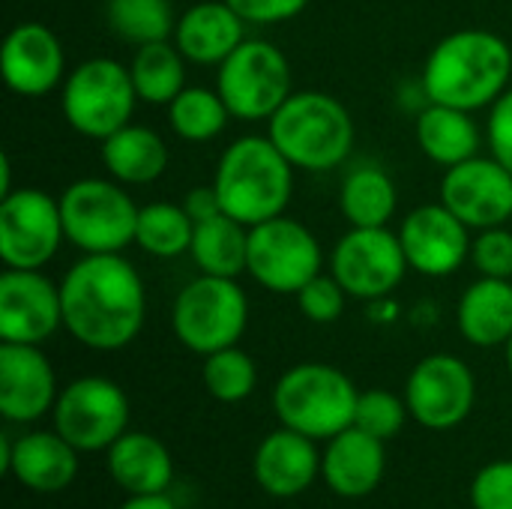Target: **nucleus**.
Returning a JSON list of instances; mask_svg holds the SVG:
<instances>
[{
    "mask_svg": "<svg viewBox=\"0 0 512 509\" xmlns=\"http://www.w3.org/2000/svg\"><path fill=\"white\" fill-rule=\"evenodd\" d=\"M63 327L90 351L132 345L147 318L141 273L123 255H84L60 279Z\"/></svg>",
    "mask_w": 512,
    "mask_h": 509,
    "instance_id": "obj_1",
    "label": "nucleus"
},
{
    "mask_svg": "<svg viewBox=\"0 0 512 509\" xmlns=\"http://www.w3.org/2000/svg\"><path fill=\"white\" fill-rule=\"evenodd\" d=\"M512 78V51L504 36L465 27L444 36L423 63V90L429 102L453 105L462 111L492 108Z\"/></svg>",
    "mask_w": 512,
    "mask_h": 509,
    "instance_id": "obj_2",
    "label": "nucleus"
},
{
    "mask_svg": "<svg viewBox=\"0 0 512 509\" xmlns=\"http://www.w3.org/2000/svg\"><path fill=\"white\" fill-rule=\"evenodd\" d=\"M213 189L222 213L252 228L285 216L294 195V165L270 135H243L231 141L216 165Z\"/></svg>",
    "mask_w": 512,
    "mask_h": 509,
    "instance_id": "obj_3",
    "label": "nucleus"
},
{
    "mask_svg": "<svg viewBox=\"0 0 512 509\" xmlns=\"http://www.w3.org/2000/svg\"><path fill=\"white\" fill-rule=\"evenodd\" d=\"M267 135L300 171H333L354 150V120L348 108L321 90L291 93L267 120Z\"/></svg>",
    "mask_w": 512,
    "mask_h": 509,
    "instance_id": "obj_4",
    "label": "nucleus"
},
{
    "mask_svg": "<svg viewBox=\"0 0 512 509\" xmlns=\"http://www.w3.org/2000/svg\"><path fill=\"white\" fill-rule=\"evenodd\" d=\"M360 390L330 363H297L273 387V411L282 426L330 441L354 426Z\"/></svg>",
    "mask_w": 512,
    "mask_h": 509,
    "instance_id": "obj_5",
    "label": "nucleus"
},
{
    "mask_svg": "<svg viewBox=\"0 0 512 509\" xmlns=\"http://www.w3.org/2000/svg\"><path fill=\"white\" fill-rule=\"evenodd\" d=\"M138 213L141 207L114 177H81L60 195L66 240L84 255H120L132 246Z\"/></svg>",
    "mask_w": 512,
    "mask_h": 509,
    "instance_id": "obj_6",
    "label": "nucleus"
},
{
    "mask_svg": "<svg viewBox=\"0 0 512 509\" xmlns=\"http://www.w3.org/2000/svg\"><path fill=\"white\" fill-rule=\"evenodd\" d=\"M249 324V297L237 279L201 273L180 288L171 309V327L177 342L198 354L210 357L222 348H231L243 339Z\"/></svg>",
    "mask_w": 512,
    "mask_h": 509,
    "instance_id": "obj_7",
    "label": "nucleus"
},
{
    "mask_svg": "<svg viewBox=\"0 0 512 509\" xmlns=\"http://www.w3.org/2000/svg\"><path fill=\"white\" fill-rule=\"evenodd\" d=\"M138 90L129 66L114 57H90L78 63L60 90V111L66 123L93 141H105L126 123H132Z\"/></svg>",
    "mask_w": 512,
    "mask_h": 509,
    "instance_id": "obj_8",
    "label": "nucleus"
},
{
    "mask_svg": "<svg viewBox=\"0 0 512 509\" xmlns=\"http://www.w3.org/2000/svg\"><path fill=\"white\" fill-rule=\"evenodd\" d=\"M216 90L231 117L270 120L294 93L288 57L267 39H243L237 51L219 63Z\"/></svg>",
    "mask_w": 512,
    "mask_h": 509,
    "instance_id": "obj_9",
    "label": "nucleus"
},
{
    "mask_svg": "<svg viewBox=\"0 0 512 509\" xmlns=\"http://www.w3.org/2000/svg\"><path fill=\"white\" fill-rule=\"evenodd\" d=\"M246 273L270 294H297L324 273V252L303 222L276 216L249 228Z\"/></svg>",
    "mask_w": 512,
    "mask_h": 509,
    "instance_id": "obj_10",
    "label": "nucleus"
},
{
    "mask_svg": "<svg viewBox=\"0 0 512 509\" xmlns=\"http://www.w3.org/2000/svg\"><path fill=\"white\" fill-rule=\"evenodd\" d=\"M51 417L54 429L78 453H108L111 444L126 435L129 399L111 378L84 375L60 390Z\"/></svg>",
    "mask_w": 512,
    "mask_h": 509,
    "instance_id": "obj_11",
    "label": "nucleus"
},
{
    "mask_svg": "<svg viewBox=\"0 0 512 509\" xmlns=\"http://www.w3.org/2000/svg\"><path fill=\"white\" fill-rule=\"evenodd\" d=\"M66 240L60 198L21 186L0 198V261L12 270H42Z\"/></svg>",
    "mask_w": 512,
    "mask_h": 509,
    "instance_id": "obj_12",
    "label": "nucleus"
},
{
    "mask_svg": "<svg viewBox=\"0 0 512 509\" xmlns=\"http://www.w3.org/2000/svg\"><path fill=\"white\" fill-rule=\"evenodd\" d=\"M408 258L399 234L384 228H351L330 255V273L348 297L375 303L390 297L405 273Z\"/></svg>",
    "mask_w": 512,
    "mask_h": 509,
    "instance_id": "obj_13",
    "label": "nucleus"
},
{
    "mask_svg": "<svg viewBox=\"0 0 512 509\" xmlns=\"http://www.w3.org/2000/svg\"><path fill=\"white\" fill-rule=\"evenodd\" d=\"M405 402L414 423L432 432H450L471 417L477 378L462 357L429 354L411 369L405 381Z\"/></svg>",
    "mask_w": 512,
    "mask_h": 509,
    "instance_id": "obj_14",
    "label": "nucleus"
},
{
    "mask_svg": "<svg viewBox=\"0 0 512 509\" xmlns=\"http://www.w3.org/2000/svg\"><path fill=\"white\" fill-rule=\"evenodd\" d=\"M63 327V297L42 270H12L0 276V339L12 345H42Z\"/></svg>",
    "mask_w": 512,
    "mask_h": 509,
    "instance_id": "obj_15",
    "label": "nucleus"
},
{
    "mask_svg": "<svg viewBox=\"0 0 512 509\" xmlns=\"http://www.w3.org/2000/svg\"><path fill=\"white\" fill-rule=\"evenodd\" d=\"M441 204L471 231L507 225L512 219V171L495 156H474L444 171Z\"/></svg>",
    "mask_w": 512,
    "mask_h": 509,
    "instance_id": "obj_16",
    "label": "nucleus"
},
{
    "mask_svg": "<svg viewBox=\"0 0 512 509\" xmlns=\"http://www.w3.org/2000/svg\"><path fill=\"white\" fill-rule=\"evenodd\" d=\"M396 234L408 267L429 279H447L471 258V228L441 201L411 210Z\"/></svg>",
    "mask_w": 512,
    "mask_h": 509,
    "instance_id": "obj_17",
    "label": "nucleus"
},
{
    "mask_svg": "<svg viewBox=\"0 0 512 509\" xmlns=\"http://www.w3.org/2000/svg\"><path fill=\"white\" fill-rule=\"evenodd\" d=\"M0 72L15 96L39 99L66 81V54L57 33L42 21L15 24L0 48Z\"/></svg>",
    "mask_w": 512,
    "mask_h": 509,
    "instance_id": "obj_18",
    "label": "nucleus"
},
{
    "mask_svg": "<svg viewBox=\"0 0 512 509\" xmlns=\"http://www.w3.org/2000/svg\"><path fill=\"white\" fill-rule=\"evenodd\" d=\"M60 390L39 345L0 342V414L9 423H36L54 411Z\"/></svg>",
    "mask_w": 512,
    "mask_h": 509,
    "instance_id": "obj_19",
    "label": "nucleus"
},
{
    "mask_svg": "<svg viewBox=\"0 0 512 509\" xmlns=\"http://www.w3.org/2000/svg\"><path fill=\"white\" fill-rule=\"evenodd\" d=\"M78 450L54 432H27L21 438H0L3 474L36 495H57L78 477Z\"/></svg>",
    "mask_w": 512,
    "mask_h": 509,
    "instance_id": "obj_20",
    "label": "nucleus"
},
{
    "mask_svg": "<svg viewBox=\"0 0 512 509\" xmlns=\"http://www.w3.org/2000/svg\"><path fill=\"white\" fill-rule=\"evenodd\" d=\"M318 441L282 426L270 432L252 459L255 483L279 501L297 498L312 489V483L321 477V453L315 447Z\"/></svg>",
    "mask_w": 512,
    "mask_h": 509,
    "instance_id": "obj_21",
    "label": "nucleus"
},
{
    "mask_svg": "<svg viewBox=\"0 0 512 509\" xmlns=\"http://www.w3.org/2000/svg\"><path fill=\"white\" fill-rule=\"evenodd\" d=\"M384 471H387L384 441L372 438L357 426L330 438L321 453V477L327 489L345 501H360L372 495L381 486Z\"/></svg>",
    "mask_w": 512,
    "mask_h": 509,
    "instance_id": "obj_22",
    "label": "nucleus"
},
{
    "mask_svg": "<svg viewBox=\"0 0 512 509\" xmlns=\"http://www.w3.org/2000/svg\"><path fill=\"white\" fill-rule=\"evenodd\" d=\"M246 39V21L225 0H201L189 6L174 27V45L189 63L219 66Z\"/></svg>",
    "mask_w": 512,
    "mask_h": 509,
    "instance_id": "obj_23",
    "label": "nucleus"
},
{
    "mask_svg": "<svg viewBox=\"0 0 512 509\" xmlns=\"http://www.w3.org/2000/svg\"><path fill=\"white\" fill-rule=\"evenodd\" d=\"M108 474L126 495H162L174 480V459L156 435L126 432L108 450Z\"/></svg>",
    "mask_w": 512,
    "mask_h": 509,
    "instance_id": "obj_24",
    "label": "nucleus"
},
{
    "mask_svg": "<svg viewBox=\"0 0 512 509\" xmlns=\"http://www.w3.org/2000/svg\"><path fill=\"white\" fill-rule=\"evenodd\" d=\"M459 333L477 348H501L512 339V279L480 276L456 309Z\"/></svg>",
    "mask_w": 512,
    "mask_h": 509,
    "instance_id": "obj_25",
    "label": "nucleus"
},
{
    "mask_svg": "<svg viewBox=\"0 0 512 509\" xmlns=\"http://www.w3.org/2000/svg\"><path fill=\"white\" fill-rule=\"evenodd\" d=\"M168 162L171 153L165 138L138 123H126L102 141V165L123 186L156 183L168 171Z\"/></svg>",
    "mask_w": 512,
    "mask_h": 509,
    "instance_id": "obj_26",
    "label": "nucleus"
},
{
    "mask_svg": "<svg viewBox=\"0 0 512 509\" xmlns=\"http://www.w3.org/2000/svg\"><path fill=\"white\" fill-rule=\"evenodd\" d=\"M480 141L483 135L471 111L429 102L417 114V144L441 168H453L480 156Z\"/></svg>",
    "mask_w": 512,
    "mask_h": 509,
    "instance_id": "obj_27",
    "label": "nucleus"
},
{
    "mask_svg": "<svg viewBox=\"0 0 512 509\" xmlns=\"http://www.w3.org/2000/svg\"><path fill=\"white\" fill-rule=\"evenodd\" d=\"M189 255H192V261H195V267L201 273L237 279L240 273H246L249 228L240 225L237 219H231L228 213L195 222Z\"/></svg>",
    "mask_w": 512,
    "mask_h": 509,
    "instance_id": "obj_28",
    "label": "nucleus"
},
{
    "mask_svg": "<svg viewBox=\"0 0 512 509\" xmlns=\"http://www.w3.org/2000/svg\"><path fill=\"white\" fill-rule=\"evenodd\" d=\"M339 207L351 228H384L399 207V192L384 168L360 165L345 174Z\"/></svg>",
    "mask_w": 512,
    "mask_h": 509,
    "instance_id": "obj_29",
    "label": "nucleus"
},
{
    "mask_svg": "<svg viewBox=\"0 0 512 509\" xmlns=\"http://www.w3.org/2000/svg\"><path fill=\"white\" fill-rule=\"evenodd\" d=\"M186 57L174 45V39L150 42L135 48V57L129 63L132 84L138 90V99L147 105H171L177 93L186 87Z\"/></svg>",
    "mask_w": 512,
    "mask_h": 509,
    "instance_id": "obj_30",
    "label": "nucleus"
},
{
    "mask_svg": "<svg viewBox=\"0 0 512 509\" xmlns=\"http://www.w3.org/2000/svg\"><path fill=\"white\" fill-rule=\"evenodd\" d=\"M105 21L117 39L135 48L174 39L177 27L171 0H105Z\"/></svg>",
    "mask_w": 512,
    "mask_h": 509,
    "instance_id": "obj_31",
    "label": "nucleus"
},
{
    "mask_svg": "<svg viewBox=\"0 0 512 509\" xmlns=\"http://www.w3.org/2000/svg\"><path fill=\"white\" fill-rule=\"evenodd\" d=\"M195 219L186 213L183 204L153 201L144 204L138 213L135 246H141L153 258H180L192 249Z\"/></svg>",
    "mask_w": 512,
    "mask_h": 509,
    "instance_id": "obj_32",
    "label": "nucleus"
},
{
    "mask_svg": "<svg viewBox=\"0 0 512 509\" xmlns=\"http://www.w3.org/2000/svg\"><path fill=\"white\" fill-rule=\"evenodd\" d=\"M228 120H231V111L225 99L219 96V90H210V87H183L177 99L168 105L171 129L177 132V138L192 141V144L213 141L216 135L225 132Z\"/></svg>",
    "mask_w": 512,
    "mask_h": 509,
    "instance_id": "obj_33",
    "label": "nucleus"
},
{
    "mask_svg": "<svg viewBox=\"0 0 512 509\" xmlns=\"http://www.w3.org/2000/svg\"><path fill=\"white\" fill-rule=\"evenodd\" d=\"M201 378H204L207 393L216 402L237 405V402H246L255 393V387H258V366H255V360L240 345H231V348H222V351L204 357Z\"/></svg>",
    "mask_w": 512,
    "mask_h": 509,
    "instance_id": "obj_34",
    "label": "nucleus"
},
{
    "mask_svg": "<svg viewBox=\"0 0 512 509\" xmlns=\"http://www.w3.org/2000/svg\"><path fill=\"white\" fill-rule=\"evenodd\" d=\"M408 417H411V411H408L405 396H396L390 390H366V393H360L354 426L387 444L390 438H396L405 429Z\"/></svg>",
    "mask_w": 512,
    "mask_h": 509,
    "instance_id": "obj_35",
    "label": "nucleus"
},
{
    "mask_svg": "<svg viewBox=\"0 0 512 509\" xmlns=\"http://www.w3.org/2000/svg\"><path fill=\"white\" fill-rule=\"evenodd\" d=\"M297 306L303 312V318H309L312 324H333L342 318L345 312V288L336 282V276L321 273L312 282H306L297 294Z\"/></svg>",
    "mask_w": 512,
    "mask_h": 509,
    "instance_id": "obj_36",
    "label": "nucleus"
},
{
    "mask_svg": "<svg viewBox=\"0 0 512 509\" xmlns=\"http://www.w3.org/2000/svg\"><path fill=\"white\" fill-rule=\"evenodd\" d=\"M471 261L480 276L512 279V231L504 225L477 231V237L471 240Z\"/></svg>",
    "mask_w": 512,
    "mask_h": 509,
    "instance_id": "obj_37",
    "label": "nucleus"
},
{
    "mask_svg": "<svg viewBox=\"0 0 512 509\" xmlns=\"http://www.w3.org/2000/svg\"><path fill=\"white\" fill-rule=\"evenodd\" d=\"M468 495L474 509H512V459H498L480 468Z\"/></svg>",
    "mask_w": 512,
    "mask_h": 509,
    "instance_id": "obj_38",
    "label": "nucleus"
},
{
    "mask_svg": "<svg viewBox=\"0 0 512 509\" xmlns=\"http://www.w3.org/2000/svg\"><path fill=\"white\" fill-rule=\"evenodd\" d=\"M246 24H282L297 18L309 0H225Z\"/></svg>",
    "mask_w": 512,
    "mask_h": 509,
    "instance_id": "obj_39",
    "label": "nucleus"
},
{
    "mask_svg": "<svg viewBox=\"0 0 512 509\" xmlns=\"http://www.w3.org/2000/svg\"><path fill=\"white\" fill-rule=\"evenodd\" d=\"M486 141L492 156L512 171V87L489 108V123H486Z\"/></svg>",
    "mask_w": 512,
    "mask_h": 509,
    "instance_id": "obj_40",
    "label": "nucleus"
},
{
    "mask_svg": "<svg viewBox=\"0 0 512 509\" xmlns=\"http://www.w3.org/2000/svg\"><path fill=\"white\" fill-rule=\"evenodd\" d=\"M183 207H186V213H189L195 222H204V219L222 213V204H219V195H216L213 183H210V186H195V189H189L186 198H183Z\"/></svg>",
    "mask_w": 512,
    "mask_h": 509,
    "instance_id": "obj_41",
    "label": "nucleus"
},
{
    "mask_svg": "<svg viewBox=\"0 0 512 509\" xmlns=\"http://www.w3.org/2000/svg\"><path fill=\"white\" fill-rule=\"evenodd\" d=\"M120 509H177V504L162 492V495H129Z\"/></svg>",
    "mask_w": 512,
    "mask_h": 509,
    "instance_id": "obj_42",
    "label": "nucleus"
},
{
    "mask_svg": "<svg viewBox=\"0 0 512 509\" xmlns=\"http://www.w3.org/2000/svg\"><path fill=\"white\" fill-rule=\"evenodd\" d=\"M12 192V165H9V156L3 153L0 156V198Z\"/></svg>",
    "mask_w": 512,
    "mask_h": 509,
    "instance_id": "obj_43",
    "label": "nucleus"
},
{
    "mask_svg": "<svg viewBox=\"0 0 512 509\" xmlns=\"http://www.w3.org/2000/svg\"><path fill=\"white\" fill-rule=\"evenodd\" d=\"M504 348H507V366H510V375H512V339L504 345Z\"/></svg>",
    "mask_w": 512,
    "mask_h": 509,
    "instance_id": "obj_44",
    "label": "nucleus"
}]
</instances>
